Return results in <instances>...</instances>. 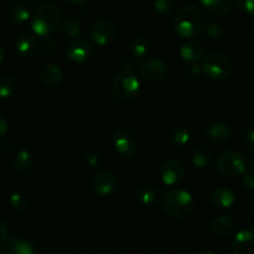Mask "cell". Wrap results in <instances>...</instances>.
<instances>
[{
	"instance_id": "obj_33",
	"label": "cell",
	"mask_w": 254,
	"mask_h": 254,
	"mask_svg": "<svg viewBox=\"0 0 254 254\" xmlns=\"http://www.w3.org/2000/svg\"><path fill=\"white\" fill-rule=\"evenodd\" d=\"M206 30V35H207L210 39H218L223 35V29L220 24H216V22H211L207 26L203 27Z\"/></svg>"
},
{
	"instance_id": "obj_43",
	"label": "cell",
	"mask_w": 254,
	"mask_h": 254,
	"mask_svg": "<svg viewBox=\"0 0 254 254\" xmlns=\"http://www.w3.org/2000/svg\"><path fill=\"white\" fill-rule=\"evenodd\" d=\"M67 1L71 2V4H73V5H78V6H81V5L86 4L88 0H67Z\"/></svg>"
},
{
	"instance_id": "obj_14",
	"label": "cell",
	"mask_w": 254,
	"mask_h": 254,
	"mask_svg": "<svg viewBox=\"0 0 254 254\" xmlns=\"http://www.w3.org/2000/svg\"><path fill=\"white\" fill-rule=\"evenodd\" d=\"M231 135H232V129L225 122L212 123L206 130V138L215 145H222L231 138Z\"/></svg>"
},
{
	"instance_id": "obj_45",
	"label": "cell",
	"mask_w": 254,
	"mask_h": 254,
	"mask_svg": "<svg viewBox=\"0 0 254 254\" xmlns=\"http://www.w3.org/2000/svg\"><path fill=\"white\" fill-rule=\"evenodd\" d=\"M202 253H208V254H212V252H210V251H200L198 254H202Z\"/></svg>"
},
{
	"instance_id": "obj_32",
	"label": "cell",
	"mask_w": 254,
	"mask_h": 254,
	"mask_svg": "<svg viewBox=\"0 0 254 254\" xmlns=\"http://www.w3.org/2000/svg\"><path fill=\"white\" fill-rule=\"evenodd\" d=\"M201 73H202V68L200 64H197V62H190V64L184 68V76L188 78H197Z\"/></svg>"
},
{
	"instance_id": "obj_42",
	"label": "cell",
	"mask_w": 254,
	"mask_h": 254,
	"mask_svg": "<svg viewBox=\"0 0 254 254\" xmlns=\"http://www.w3.org/2000/svg\"><path fill=\"white\" fill-rule=\"evenodd\" d=\"M12 148V144L9 139H5V140L1 141V149L4 151H10Z\"/></svg>"
},
{
	"instance_id": "obj_9",
	"label": "cell",
	"mask_w": 254,
	"mask_h": 254,
	"mask_svg": "<svg viewBox=\"0 0 254 254\" xmlns=\"http://www.w3.org/2000/svg\"><path fill=\"white\" fill-rule=\"evenodd\" d=\"M139 73L146 82L155 83V82H160L161 79L165 78L166 73H168V67L161 60L149 57L140 64Z\"/></svg>"
},
{
	"instance_id": "obj_15",
	"label": "cell",
	"mask_w": 254,
	"mask_h": 254,
	"mask_svg": "<svg viewBox=\"0 0 254 254\" xmlns=\"http://www.w3.org/2000/svg\"><path fill=\"white\" fill-rule=\"evenodd\" d=\"M235 254H254V231H240L232 241Z\"/></svg>"
},
{
	"instance_id": "obj_10",
	"label": "cell",
	"mask_w": 254,
	"mask_h": 254,
	"mask_svg": "<svg viewBox=\"0 0 254 254\" xmlns=\"http://www.w3.org/2000/svg\"><path fill=\"white\" fill-rule=\"evenodd\" d=\"M186 173L184 163L179 159H170L160 169V179L165 185L173 186L180 183Z\"/></svg>"
},
{
	"instance_id": "obj_49",
	"label": "cell",
	"mask_w": 254,
	"mask_h": 254,
	"mask_svg": "<svg viewBox=\"0 0 254 254\" xmlns=\"http://www.w3.org/2000/svg\"><path fill=\"white\" fill-rule=\"evenodd\" d=\"M253 231H254V226H253Z\"/></svg>"
},
{
	"instance_id": "obj_46",
	"label": "cell",
	"mask_w": 254,
	"mask_h": 254,
	"mask_svg": "<svg viewBox=\"0 0 254 254\" xmlns=\"http://www.w3.org/2000/svg\"><path fill=\"white\" fill-rule=\"evenodd\" d=\"M251 166H252V171H254V158L252 159V164H251Z\"/></svg>"
},
{
	"instance_id": "obj_24",
	"label": "cell",
	"mask_w": 254,
	"mask_h": 254,
	"mask_svg": "<svg viewBox=\"0 0 254 254\" xmlns=\"http://www.w3.org/2000/svg\"><path fill=\"white\" fill-rule=\"evenodd\" d=\"M29 7L24 2H15L9 9V17L15 24H22L30 19Z\"/></svg>"
},
{
	"instance_id": "obj_40",
	"label": "cell",
	"mask_w": 254,
	"mask_h": 254,
	"mask_svg": "<svg viewBox=\"0 0 254 254\" xmlns=\"http://www.w3.org/2000/svg\"><path fill=\"white\" fill-rule=\"evenodd\" d=\"M7 237H9V228L6 227V225L4 222L0 221V243L4 240H6Z\"/></svg>"
},
{
	"instance_id": "obj_20",
	"label": "cell",
	"mask_w": 254,
	"mask_h": 254,
	"mask_svg": "<svg viewBox=\"0 0 254 254\" xmlns=\"http://www.w3.org/2000/svg\"><path fill=\"white\" fill-rule=\"evenodd\" d=\"M236 197L235 193L225 188H218L211 195V202L218 208H228L233 206Z\"/></svg>"
},
{
	"instance_id": "obj_23",
	"label": "cell",
	"mask_w": 254,
	"mask_h": 254,
	"mask_svg": "<svg viewBox=\"0 0 254 254\" xmlns=\"http://www.w3.org/2000/svg\"><path fill=\"white\" fill-rule=\"evenodd\" d=\"M158 189L154 188V186H140V188L136 190L135 198L140 205L151 206L156 200H158Z\"/></svg>"
},
{
	"instance_id": "obj_1",
	"label": "cell",
	"mask_w": 254,
	"mask_h": 254,
	"mask_svg": "<svg viewBox=\"0 0 254 254\" xmlns=\"http://www.w3.org/2000/svg\"><path fill=\"white\" fill-rule=\"evenodd\" d=\"M173 26L179 36L190 39V37L197 36L203 31L205 17L200 7L196 5H186L176 12Z\"/></svg>"
},
{
	"instance_id": "obj_21",
	"label": "cell",
	"mask_w": 254,
	"mask_h": 254,
	"mask_svg": "<svg viewBox=\"0 0 254 254\" xmlns=\"http://www.w3.org/2000/svg\"><path fill=\"white\" fill-rule=\"evenodd\" d=\"M37 49V39L34 34H24L16 40V50L22 56H30Z\"/></svg>"
},
{
	"instance_id": "obj_22",
	"label": "cell",
	"mask_w": 254,
	"mask_h": 254,
	"mask_svg": "<svg viewBox=\"0 0 254 254\" xmlns=\"http://www.w3.org/2000/svg\"><path fill=\"white\" fill-rule=\"evenodd\" d=\"M215 154L212 149L206 145H201L195 149L192 153V164L196 168H206L212 163Z\"/></svg>"
},
{
	"instance_id": "obj_41",
	"label": "cell",
	"mask_w": 254,
	"mask_h": 254,
	"mask_svg": "<svg viewBox=\"0 0 254 254\" xmlns=\"http://www.w3.org/2000/svg\"><path fill=\"white\" fill-rule=\"evenodd\" d=\"M122 66H123V69H133L134 64L131 60L129 59H124L123 62H122Z\"/></svg>"
},
{
	"instance_id": "obj_35",
	"label": "cell",
	"mask_w": 254,
	"mask_h": 254,
	"mask_svg": "<svg viewBox=\"0 0 254 254\" xmlns=\"http://www.w3.org/2000/svg\"><path fill=\"white\" fill-rule=\"evenodd\" d=\"M86 163L88 164V166H91V168H98L102 164L101 154L97 153V151H89L86 155Z\"/></svg>"
},
{
	"instance_id": "obj_13",
	"label": "cell",
	"mask_w": 254,
	"mask_h": 254,
	"mask_svg": "<svg viewBox=\"0 0 254 254\" xmlns=\"http://www.w3.org/2000/svg\"><path fill=\"white\" fill-rule=\"evenodd\" d=\"M0 252L4 254H34L36 248L31 242L19 237H7L0 243Z\"/></svg>"
},
{
	"instance_id": "obj_34",
	"label": "cell",
	"mask_w": 254,
	"mask_h": 254,
	"mask_svg": "<svg viewBox=\"0 0 254 254\" xmlns=\"http://www.w3.org/2000/svg\"><path fill=\"white\" fill-rule=\"evenodd\" d=\"M235 4L245 14L254 15V0H235Z\"/></svg>"
},
{
	"instance_id": "obj_8",
	"label": "cell",
	"mask_w": 254,
	"mask_h": 254,
	"mask_svg": "<svg viewBox=\"0 0 254 254\" xmlns=\"http://www.w3.org/2000/svg\"><path fill=\"white\" fill-rule=\"evenodd\" d=\"M116 24L112 20L103 17V19L94 21L92 26L89 27V37L98 46H104L109 41H112V39L116 35Z\"/></svg>"
},
{
	"instance_id": "obj_37",
	"label": "cell",
	"mask_w": 254,
	"mask_h": 254,
	"mask_svg": "<svg viewBox=\"0 0 254 254\" xmlns=\"http://www.w3.org/2000/svg\"><path fill=\"white\" fill-rule=\"evenodd\" d=\"M245 145L250 151H254V129H248L245 134Z\"/></svg>"
},
{
	"instance_id": "obj_17",
	"label": "cell",
	"mask_w": 254,
	"mask_h": 254,
	"mask_svg": "<svg viewBox=\"0 0 254 254\" xmlns=\"http://www.w3.org/2000/svg\"><path fill=\"white\" fill-rule=\"evenodd\" d=\"M202 6L215 16H226L235 7V0H200Z\"/></svg>"
},
{
	"instance_id": "obj_26",
	"label": "cell",
	"mask_w": 254,
	"mask_h": 254,
	"mask_svg": "<svg viewBox=\"0 0 254 254\" xmlns=\"http://www.w3.org/2000/svg\"><path fill=\"white\" fill-rule=\"evenodd\" d=\"M151 46L150 40L146 36H138L131 41L130 47V54L135 57H144L149 52Z\"/></svg>"
},
{
	"instance_id": "obj_19",
	"label": "cell",
	"mask_w": 254,
	"mask_h": 254,
	"mask_svg": "<svg viewBox=\"0 0 254 254\" xmlns=\"http://www.w3.org/2000/svg\"><path fill=\"white\" fill-rule=\"evenodd\" d=\"M40 77L46 86L55 87L61 83L62 78H64V72L60 68L59 64H46L45 66H42L41 71H40Z\"/></svg>"
},
{
	"instance_id": "obj_27",
	"label": "cell",
	"mask_w": 254,
	"mask_h": 254,
	"mask_svg": "<svg viewBox=\"0 0 254 254\" xmlns=\"http://www.w3.org/2000/svg\"><path fill=\"white\" fill-rule=\"evenodd\" d=\"M81 21L76 17H68L66 21L64 22L61 27V34L62 36H64L66 39H73L77 37L81 32Z\"/></svg>"
},
{
	"instance_id": "obj_31",
	"label": "cell",
	"mask_w": 254,
	"mask_h": 254,
	"mask_svg": "<svg viewBox=\"0 0 254 254\" xmlns=\"http://www.w3.org/2000/svg\"><path fill=\"white\" fill-rule=\"evenodd\" d=\"M9 205L12 210L16 211V212H20V211H22L27 206V200L22 193L15 192L10 196Z\"/></svg>"
},
{
	"instance_id": "obj_4",
	"label": "cell",
	"mask_w": 254,
	"mask_h": 254,
	"mask_svg": "<svg viewBox=\"0 0 254 254\" xmlns=\"http://www.w3.org/2000/svg\"><path fill=\"white\" fill-rule=\"evenodd\" d=\"M201 68L210 78L226 79L232 73L233 64L227 55L221 52H211L202 57Z\"/></svg>"
},
{
	"instance_id": "obj_36",
	"label": "cell",
	"mask_w": 254,
	"mask_h": 254,
	"mask_svg": "<svg viewBox=\"0 0 254 254\" xmlns=\"http://www.w3.org/2000/svg\"><path fill=\"white\" fill-rule=\"evenodd\" d=\"M242 184L247 190L254 191V171H245L242 174Z\"/></svg>"
},
{
	"instance_id": "obj_11",
	"label": "cell",
	"mask_w": 254,
	"mask_h": 254,
	"mask_svg": "<svg viewBox=\"0 0 254 254\" xmlns=\"http://www.w3.org/2000/svg\"><path fill=\"white\" fill-rule=\"evenodd\" d=\"M118 180L113 171H99L92 180V189L99 196H109L116 191Z\"/></svg>"
},
{
	"instance_id": "obj_38",
	"label": "cell",
	"mask_w": 254,
	"mask_h": 254,
	"mask_svg": "<svg viewBox=\"0 0 254 254\" xmlns=\"http://www.w3.org/2000/svg\"><path fill=\"white\" fill-rule=\"evenodd\" d=\"M55 50H56V41L54 39L47 37L44 41V51L47 52V54H52Z\"/></svg>"
},
{
	"instance_id": "obj_29",
	"label": "cell",
	"mask_w": 254,
	"mask_h": 254,
	"mask_svg": "<svg viewBox=\"0 0 254 254\" xmlns=\"http://www.w3.org/2000/svg\"><path fill=\"white\" fill-rule=\"evenodd\" d=\"M16 84L12 77L7 74H0V98H9L15 92Z\"/></svg>"
},
{
	"instance_id": "obj_5",
	"label": "cell",
	"mask_w": 254,
	"mask_h": 254,
	"mask_svg": "<svg viewBox=\"0 0 254 254\" xmlns=\"http://www.w3.org/2000/svg\"><path fill=\"white\" fill-rule=\"evenodd\" d=\"M140 81L133 69H123L114 78L112 84V93L118 101H129L138 94Z\"/></svg>"
},
{
	"instance_id": "obj_30",
	"label": "cell",
	"mask_w": 254,
	"mask_h": 254,
	"mask_svg": "<svg viewBox=\"0 0 254 254\" xmlns=\"http://www.w3.org/2000/svg\"><path fill=\"white\" fill-rule=\"evenodd\" d=\"M154 6L160 16H169L174 11V0H155Z\"/></svg>"
},
{
	"instance_id": "obj_39",
	"label": "cell",
	"mask_w": 254,
	"mask_h": 254,
	"mask_svg": "<svg viewBox=\"0 0 254 254\" xmlns=\"http://www.w3.org/2000/svg\"><path fill=\"white\" fill-rule=\"evenodd\" d=\"M7 129H9V122L6 121V118H5V117H2L1 114H0V136L5 135V133L7 131Z\"/></svg>"
},
{
	"instance_id": "obj_3",
	"label": "cell",
	"mask_w": 254,
	"mask_h": 254,
	"mask_svg": "<svg viewBox=\"0 0 254 254\" xmlns=\"http://www.w3.org/2000/svg\"><path fill=\"white\" fill-rule=\"evenodd\" d=\"M61 12L52 2H44L35 9L31 16V26L37 36H49L60 26Z\"/></svg>"
},
{
	"instance_id": "obj_6",
	"label": "cell",
	"mask_w": 254,
	"mask_h": 254,
	"mask_svg": "<svg viewBox=\"0 0 254 254\" xmlns=\"http://www.w3.org/2000/svg\"><path fill=\"white\" fill-rule=\"evenodd\" d=\"M217 169L226 178H240L247 170V159L236 150H226L217 158Z\"/></svg>"
},
{
	"instance_id": "obj_44",
	"label": "cell",
	"mask_w": 254,
	"mask_h": 254,
	"mask_svg": "<svg viewBox=\"0 0 254 254\" xmlns=\"http://www.w3.org/2000/svg\"><path fill=\"white\" fill-rule=\"evenodd\" d=\"M4 57H5V52H4V50H2V47L0 46V64L4 61Z\"/></svg>"
},
{
	"instance_id": "obj_2",
	"label": "cell",
	"mask_w": 254,
	"mask_h": 254,
	"mask_svg": "<svg viewBox=\"0 0 254 254\" xmlns=\"http://www.w3.org/2000/svg\"><path fill=\"white\" fill-rule=\"evenodd\" d=\"M161 207L171 218H183L190 215L195 207V200L190 192L181 189L169 190L161 195Z\"/></svg>"
},
{
	"instance_id": "obj_28",
	"label": "cell",
	"mask_w": 254,
	"mask_h": 254,
	"mask_svg": "<svg viewBox=\"0 0 254 254\" xmlns=\"http://www.w3.org/2000/svg\"><path fill=\"white\" fill-rule=\"evenodd\" d=\"M191 140V134L186 127H178L171 134V141L175 148H184Z\"/></svg>"
},
{
	"instance_id": "obj_48",
	"label": "cell",
	"mask_w": 254,
	"mask_h": 254,
	"mask_svg": "<svg viewBox=\"0 0 254 254\" xmlns=\"http://www.w3.org/2000/svg\"><path fill=\"white\" fill-rule=\"evenodd\" d=\"M252 24H253V29H254V17H253V21H252Z\"/></svg>"
},
{
	"instance_id": "obj_16",
	"label": "cell",
	"mask_w": 254,
	"mask_h": 254,
	"mask_svg": "<svg viewBox=\"0 0 254 254\" xmlns=\"http://www.w3.org/2000/svg\"><path fill=\"white\" fill-rule=\"evenodd\" d=\"M236 222L230 216H218L215 217L210 223V231L215 237L225 238L230 236L235 231Z\"/></svg>"
},
{
	"instance_id": "obj_25",
	"label": "cell",
	"mask_w": 254,
	"mask_h": 254,
	"mask_svg": "<svg viewBox=\"0 0 254 254\" xmlns=\"http://www.w3.org/2000/svg\"><path fill=\"white\" fill-rule=\"evenodd\" d=\"M32 163H34V159H32L31 153L26 149H22L15 155L12 165H14V169L17 173H26L31 168Z\"/></svg>"
},
{
	"instance_id": "obj_7",
	"label": "cell",
	"mask_w": 254,
	"mask_h": 254,
	"mask_svg": "<svg viewBox=\"0 0 254 254\" xmlns=\"http://www.w3.org/2000/svg\"><path fill=\"white\" fill-rule=\"evenodd\" d=\"M113 148L122 158L133 159L138 153V141L130 131L118 129L112 136Z\"/></svg>"
},
{
	"instance_id": "obj_12",
	"label": "cell",
	"mask_w": 254,
	"mask_h": 254,
	"mask_svg": "<svg viewBox=\"0 0 254 254\" xmlns=\"http://www.w3.org/2000/svg\"><path fill=\"white\" fill-rule=\"evenodd\" d=\"M92 54V46L88 40L83 37H76L66 47V57L74 64H82L89 59Z\"/></svg>"
},
{
	"instance_id": "obj_18",
	"label": "cell",
	"mask_w": 254,
	"mask_h": 254,
	"mask_svg": "<svg viewBox=\"0 0 254 254\" xmlns=\"http://www.w3.org/2000/svg\"><path fill=\"white\" fill-rule=\"evenodd\" d=\"M180 56L186 62H197L203 56V46L196 40H190L180 47Z\"/></svg>"
},
{
	"instance_id": "obj_47",
	"label": "cell",
	"mask_w": 254,
	"mask_h": 254,
	"mask_svg": "<svg viewBox=\"0 0 254 254\" xmlns=\"http://www.w3.org/2000/svg\"><path fill=\"white\" fill-rule=\"evenodd\" d=\"M1 26H2V24H1V20H0V31H1Z\"/></svg>"
}]
</instances>
